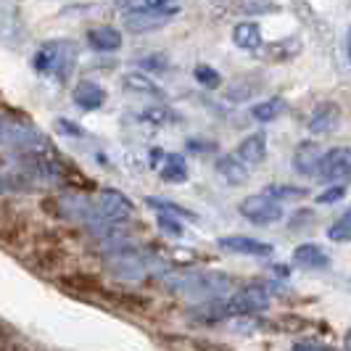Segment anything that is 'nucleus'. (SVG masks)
I'll return each instance as SVG.
<instances>
[{"mask_svg":"<svg viewBox=\"0 0 351 351\" xmlns=\"http://www.w3.org/2000/svg\"><path fill=\"white\" fill-rule=\"evenodd\" d=\"M53 204H58V217L82 219L85 225L101 219H130L135 211V204L119 191H98L95 195H61Z\"/></svg>","mask_w":351,"mask_h":351,"instance_id":"f257e3e1","label":"nucleus"},{"mask_svg":"<svg viewBox=\"0 0 351 351\" xmlns=\"http://www.w3.org/2000/svg\"><path fill=\"white\" fill-rule=\"evenodd\" d=\"M158 282L182 296H193V299H217L222 293H228L232 285V278L219 275V272H161Z\"/></svg>","mask_w":351,"mask_h":351,"instance_id":"f03ea898","label":"nucleus"},{"mask_svg":"<svg viewBox=\"0 0 351 351\" xmlns=\"http://www.w3.org/2000/svg\"><path fill=\"white\" fill-rule=\"evenodd\" d=\"M74 58H77L74 43H69V40H51V43H43L35 56H32V69L40 71V74H51L53 80L64 82L71 74Z\"/></svg>","mask_w":351,"mask_h":351,"instance_id":"7ed1b4c3","label":"nucleus"},{"mask_svg":"<svg viewBox=\"0 0 351 351\" xmlns=\"http://www.w3.org/2000/svg\"><path fill=\"white\" fill-rule=\"evenodd\" d=\"M158 259L154 254H148V251H138V248H130V251H124V254H117L111 264H108V269H111V275L114 278H119V280H143L154 267H158Z\"/></svg>","mask_w":351,"mask_h":351,"instance_id":"20e7f679","label":"nucleus"},{"mask_svg":"<svg viewBox=\"0 0 351 351\" xmlns=\"http://www.w3.org/2000/svg\"><path fill=\"white\" fill-rule=\"evenodd\" d=\"M267 306H269V296L264 293L262 288H243V291L232 293L228 301H219V319L259 315Z\"/></svg>","mask_w":351,"mask_h":351,"instance_id":"39448f33","label":"nucleus"},{"mask_svg":"<svg viewBox=\"0 0 351 351\" xmlns=\"http://www.w3.org/2000/svg\"><path fill=\"white\" fill-rule=\"evenodd\" d=\"M238 211L246 217L251 225H259V228H267L272 222H280L282 219V206L280 201L269 198L267 193H256V195H248L241 201Z\"/></svg>","mask_w":351,"mask_h":351,"instance_id":"423d86ee","label":"nucleus"},{"mask_svg":"<svg viewBox=\"0 0 351 351\" xmlns=\"http://www.w3.org/2000/svg\"><path fill=\"white\" fill-rule=\"evenodd\" d=\"M351 169V154L346 145H338L333 151L322 154L319 164H317V175L322 177L325 182H343L349 177Z\"/></svg>","mask_w":351,"mask_h":351,"instance_id":"0eeeda50","label":"nucleus"},{"mask_svg":"<svg viewBox=\"0 0 351 351\" xmlns=\"http://www.w3.org/2000/svg\"><path fill=\"white\" fill-rule=\"evenodd\" d=\"M177 8H167V11H124V27L130 32H151L164 24H169L175 19Z\"/></svg>","mask_w":351,"mask_h":351,"instance_id":"6e6552de","label":"nucleus"},{"mask_svg":"<svg viewBox=\"0 0 351 351\" xmlns=\"http://www.w3.org/2000/svg\"><path fill=\"white\" fill-rule=\"evenodd\" d=\"M232 154L241 158L248 169L262 167L264 156H267V138H264V132H254V135L243 138V141H241V145H238Z\"/></svg>","mask_w":351,"mask_h":351,"instance_id":"1a4fd4ad","label":"nucleus"},{"mask_svg":"<svg viewBox=\"0 0 351 351\" xmlns=\"http://www.w3.org/2000/svg\"><path fill=\"white\" fill-rule=\"evenodd\" d=\"M219 246L232 254H246V256H272V251H275L269 243L246 238V235H225V238H219Z\"/></svg>","mask_w":351,"mask_h":351,"instance_id":"9d476101","label":"nucleus"},{"mask_svg":"<svg viewBox=\"0 0 351 351\" xmlns=\"http://www.w3.org/2000/svg\"><path fill=\"white\" fill-rule=\"evenodd\" d=\"M338 119H341V108H338V106L335 104H319L315 111L309 114L306 127H309V132H315V135H325V132L335 130Z\"/></svg>","mask_w":351,"mask_h":351,"instance_id":"9b49d317","label":"nucleus"},{"mask_svg":"<svg viewBox=\"0 0 351 351\" xmlns=\"http://www.w3.org/2000/svg\"><path fill=\"white\" fill-rule=\"evenodd\" d=\"M71 95H74V104L80 106L82 111H95V108H101L106 104V88L90 82V80L77 82V88H74Z\"/></svg>","mask_w":351,"mask_h":351,"instance_id":"f8f14e48","label":"nucleus"},{"mask_svg":"<svg viewBox=\"0 0 351 351\" xmlns=\"http://www.w3.org/2000/svg\"><path fill=\"white\" fill-rule=\"evenodd\" d=\"M319 156H322V151H319V145L312 141H304L296 148V154H293V169L304 177H312L317 175V164H319Z\"/></svg>","mask_w":351,"mask_h":351,"instance_id":"ddd939ff","label":"nucleus"},{"mask_svg":"<svg viewBox=\"0 0 351 351\" xmlns=\"http://www.w3.org/2000/svg\"><path fill=\"white\" fill-rule=\"evenodd\" d=\"M88 45L98 53H114L122 48V32L114 27H95L88 32Z\"/></svg>","mask_w":351,"mask_h":351,"instance_id":"4468645a","label":"nucleus"},{"mask_svg":"<svg viewBox=\"0 0 351 351\" xmlns=\"http://www.w3.org/2000/svg\"><path fill=\"white\" fill-rule=\"evenodd\" d=\"M217 175L228 180L230 185H243L251 175V169L235 154H228V156L217 158Z\"/></svg>","mask_w":351,"mask_h":351,"instance_id":"2eb2a0df","label":"nucleus"},{"mask_svg":"<svg viewBox=\"0 0 351 351\" xmlns=\"http://www.w3.org/2000/svg\"><path fill=\"white\" fill-rule=\"evenodd\" d=\"M124 90H132V93H141V95H154V98H161L164 93L154 82V77H148L145 71H124L119 77Z\"/></svg>","mask_w":351,"mask_h":351,"instance_id":"dca6fc26","label":"nucleus"},{"mask_svg":"<svg viewBox=\"0 0 351 351\" xmlns=\"http://www.w3.org/2000/svg\"><path fill=\"white\" fill-rule=\"evenodd\" d=\"M262 88H264V82L256 77V74H246V77L235 80V82L228 88V101H232V104L251 101V98H256V95L262 93Z\"/></svg>","mask_w":351,"mask_h":351,"instance_id":"f3484780","label":"nucleus"},{"mask_svg":"<svg viewBox=\"0 0 351 351\" xmlns=\"http://www.w3.org/2000/svg\"><path fill=\"white\" fill-rule=\"evenodd\" d=\"M232 43H235L241 51H259V48H262V29H259V24H254V21H241V24L232 29Z\"/></svg>","mask_w":351,"mask_h":351,"instance_id":"a211bd4d","label":"nucleus"},{"mask_svg":"<svg viewBox=\"0 0 351 351\" xmlns=\"http://www.w3.org/2000/svg\"><path fill=\"white\" fill-rule=\"evenodd\" d=\"M161 167H158V175L164 182H185L188 180V164H185V156L180 154H161Z\"/></svg>","mask_w":351,"mask_h":351,"instance_id":"6ab92c4d","label":"nucleus"},{"mask_svg":"<svg viewBox=\"0 0 351 351\" xmlns=\"http://www.w3.org/2000/svg\"><path fill=\"white\" fill-rule=\"evenodd\" d=\"M293 259H296V264L309 267V269H322V267H328V262H330L328 254L317 246V243H304V246H299L293 251Z\"/></svg>","mask_w":351,"mask_h":351,"instance_id":"aec40b11","label":"nucleus"},{"mask_svg":"<svg viewBox=\"0 0 351 351\" xmlns=\"http://www.w3.org/2000/svg\"><path fill=\"white\" fill-rule=\"evenodd\" d=\"M282 111H285V101H282L280 95H275V98H267L264 104H256L254 108H251L254 119H259V122H275V119L280 117Z\"/></svg>","mask_w":351,"mask_h":351,"instance_id":"412c9836","label":"nucleus"},{"mask_svg":"<svg viewBox=\"0 0 351 351\" xmlns=\"http://www.w3.org/2000/svg\"><path fill=\"white\" fill-rule=\"evenodd\" d=\"M177 117L172 108H167V106H154V108H145L141 111V122H148V124H156V127H164V124H177Z\"/></svg>","mask_w":351,"mask_h":351,"instance_id":"4be33fe9","label":"nucleus"},{"mask_svg":"<svg viewBox=\"0 0 351 351\" xmlns=\"http://www.w3.org/2000/svg\"><path fill=\"white\" fill-rule=\"evenodd\" d=\"M301 51V43L299 40H282V43H275V45H267V58L269 61H288V58H293L296 53Z\"/></svg>","mask_w":351,"mask_h":351,"instance_id":"5701e85b","label":"nucleus"},{"mask_svg":"<svg viewBox=\"0 0 351 351\" xmlns=\"http://www.w3.org/2000/svg\"><path fill=\"white\" fill-rule=\"evenodd\" d=\"M193 74H195V82H198V85H204L206 90H214V88H219V85H222L219 71L211 69V66H206V64H198Z\"/></svg>","mask_w":351,"mask_h":351,"instance_id":"b1692460","label":"nucleus"},{"mask_svg":"<svg viewBox=\"0 0 351 351\" xmlns=\"http://www.w3.org/2000/svg\"><path fill=\"white\" fill-rule=\"evenodd\" d=\"M235 8L241 14H269V11H278V5L269 3V0H241Z\"/></svg>","mask_w":351,"mask_h":351,"instance_id":"393cba45","label":"nucleus"},{"mask_svg":"<svg viewBox=\"0 0 351 351\" xmlns=\"http://www.w3.org/2000/svg\"><path fill=\"white\" fill-rule=\"evenodd\" d=\"M264 193L269 195V198H275V201H280V198H304V195H306V188H293V185H269Z\"/></svg>","mask_w":351,"mask_h":351,"instance_id":"a878e982","label":"nucleus"},{"mask_svg":"<svg viewBox=\"0 0 351 351\" xmlns=\"http://www.w3.org/2000/svg\"><path fill=\"white\" fill-rule=\"evenodd\" d=\"M349 222H351V217L349 214H343L333 228H328V238H330L333 243H346V241H349V230H351Z\"/></svg>","mask_w":351,"mask_h":351,"instance_id":"bb28decb","label":"nucleus"},{"mask_svg":"<svg viewBox=\"0 0 351 351\" xmlns=\"http://www.w3.org/2000/svg\"><path fill=\"white\" fill-rule=\"evenodd\" d=\"M151 209H158V211H167V214H177V217H188V219H193V214L185 209H180V206H175L172 201H161V198H148L145 201Z\"/></svg>","mask_w":351,"mask_h":351,"instance_id":"cd10ccee","label":"nucleus"},{"mask_svg":"<svg viewBox=\"0 0 351 351\" xmlns=\"http://www.w3.org/2000/svg\"><path fill=\"white\" fill-rule=\"evenodd\" d=\"M346 195V185H335V188H328L325 193L317 195V204H335Z\"/></svg>","mask_w":351,"mask_h":351,"instance_id":"c85d7f7f","label":"nucleus"},{"mask_svg":"<svg viewBox=\"0 0 351 351\" xmlns=\"http://www.w3.org/2000/svg\"><path fill=\"white\" fill-rule=\"evenodd\" d=\"M158 225H161V230H167L169 235H180V232H182V228L177 225V219H172V217H164V214L158 217Z\"/></svg>","mask_w":351,"mask_h":351,"instance_id":"c756f323","label":"nucleus"},{"mask_svg":"<svg viewBox=\"0 0 351 351\" xmlns=\"http://www.w3.org/2000/svg\"><path fill=\"white\" fill-rule=\"evenodd\" d=\"M58 130L71 132V135H85V130H82V127H77V124H71L69 119H58Z\"/></svg>","mask_w":351,"mask_h":351,"instance_id":"7c9ffc66","label":"nucleus"},{"mask_svg":"<svg viewBox=\"0 0 351 351\" xmlns=\"http://www.w3.org/2000/svg\"><path fill=\"white\" fill-rule=\"evenodd\" d=\"M293 351H328V349H322V346H315V343H299Z\"/></svg>","mask_w":351,"mask_h":351,"instance_id":"2f4dec72","label":"nucleus"},{"mask_svg":"<svg viewBox=\"0 0 351 351\" xmlns=\"http://www.w3.org/2000/svg\"><path fill=\"white\" fill-rule=\"evenodd\" d=\"M275 272H278V275H288V269H285V264H275Z\"/></svg>","mask_w":351,"mask_h":351,"instance_id":"473e14b6","label":"nucleus"},{"mask_svg":"<svg viewBox=\"0 0 351 351\" xmlns=\"http://www.w3.org/2000/svg\"><path fill=\"white\" fill-rule=\"evenodd\" d=\"M3 138H5V122L0 119V143H3Z\"/></svg>","mask_w":351,"mask_h":351,"instance_id":"72a5a7b5","label":"nucleus"}]
</instances>
